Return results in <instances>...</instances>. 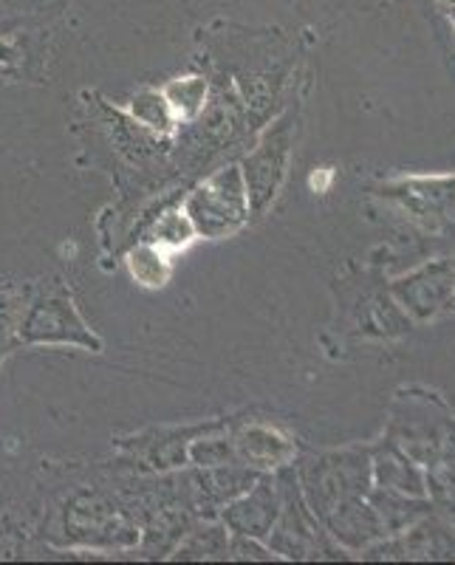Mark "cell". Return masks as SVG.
<instances>
[{
  "mask_svg": "<svg viewBox=\"0 0 455 565\" xmlns=\"http://www.w3.org/2000/svg\"><path fill=\"white\" fill-rule=\"evenodd\" d=\"M139 472L116 456L94 461H40L34 534L68 552L71 563L139 559Z\"/></svg>",
  "mask_w": 455,
  "mask_h": 565,
  "instance_id": "obj_1",
  "label": "cell"
},
{
  "mask_svg": "<svg viewBox=\"0 0 455 565\" xmlns=\"http://www.w3.org/2000/svg\"><path fill=\"white\" fill-rule=\"evenodd\" d=\"M32 348H77L85 353L105 351V340L88 326L74 289L63 275L34 277L32 300L20 328V351H32Z\"/></svg>",
  "mask_w": 455,
  "mask_h": 565,
  "instance_id": "obj_2",
  "label": "cell"
},
{
  "mask_svg": "<svg viewBox=\"0 0 455 565\" xmlns=\"http://www.w3.org/2000/svg\"><path fill=\"white\" fill-rule=\"evenodd\" d=\"M181 210L199 238L226 241L252 224V206L237 161H226L181 195Z\"/></svg>",
  "mask_w": 455,
  "mask_h": 565,
  "instance_id": "obj_3",
  "label": "cell"
},
{
  "mask_svg": "<svg viewBox=\"0 0 455 565\" xmlns=\"http://www.w3.org/2000/svg\"><path fill=\"white\" fill-rule=\"evenodd\" d=\"M297 130V108L272 116V122L263 125L255 134L250 148L237 159V168L244 175L246 195H250L252 221L263 218L281 193L286 173H289L292 145Z\"/></svg>",
  "mask_w": 455,
  "mask_h": 565,
  "instance_id": "obj_4",
  "label": "cell"
},
{
  "mask_svg": "<svg viewBox=\"0 0 455 565\" xmlns=\"http://www.w3.org/2000/svg\"><path fill=\"white\" fill-rule=\"evenodd\" d=\"M219 416L195 418V422H176V424H150L141 430L125 433L110 441V452L136 472H176V469L190 467V444L215 427Z\"/></svg>",
  "mask_w": 455,
  "mask_h": 565,
  "instance_id": "obj_5",
  "label": "cell"
},
{
  "mask_svg": "<svg viewBox=\"0 0 455 565\" xmlns=\"http://www.w3.org/2000/svg\"><path fill=\"white\" fill-rule=\"evenodd\" d=\"M226 433L232 438L237 461L257 472H281L295 458V438L266 418H255L250 413H230Z\"/></svg>",
  "mask_w": 455,
  "mask_h": 565,
  "instance_id": "obj_6",
  "label": "cell"
},
{
  "mask_svg": "<svg viewBox=\"0 0 455 565\" xmlns=\"http://www.w3.org/2000/svg\"><path fill=\"white\" fill-rule=\"evenodd\" d=\"M283 509V494L277 487V478L272 472H263L246 492H241L235 501L221 509L219 521L230 529L232 534H244L266 543V537L275 529Z\"/></svg>",
  "mask_w": 455,
  "mask_h": 565,
  "instance_id": "obj_7",
  "label": "cell"
},
{
  "mask_svg": "<svg viewBox=\"0 0 455 565\" xmlns=\"http://www.w3.org/2000/svg\"><path fill=\"white\" fill-rule=\"evenodd\" d=\"M263 472L241 461L219 463V467H190V487H193L195 512L201 518H219L221 509L237 494L246 492Z\"/></svg>",
  "mask_w": 455,
  "mask_h": 565,
  "instance_id": "obj_8",
  "label": "cell"
},
{
  "mask_svg": "<svg viewBox=\"0 0 455 565\" xmlns=\"http://www.w3.org/2000/svg\"><path fill=\"white\" fill-rule=\"evenodd\" d=\"M34 291V277H0V367L20 353V328Z\"/></svg>",
  "mask_w": 455,
  "mask_h": 565,
  "instance_id": "obj_9",
  "label": "cell"
},
{
  "mask_svg": "<svg viewBox=\"0 0 455 565\" xmlns=\"http://www.w3.org/2000/svg\"><path fill=\"white\" fill-rule=\"evenodd\" d=\"M173 563H230V529L219 518H207L184 534L170 554Z\"/></svg>",
  "mask_w": 455,
  "mask_h": 565,
  "instance_id": "obj_10",
  "label": "cell"
},
{
  "mask_svg": "<svg viewBox=\"0 0 455 565\" xmlns=\"http://www.w3.org/2000/svg\"><path fill=\"white\" fill-rule=\"evenodd\" d=\"M136 241H148V244L176 255V252H184L187 246H193L199 241V232H195L193 221L187 218V212L181 210V201H176V204H167L159 212H154L145 221Z\"/></svg>",
  "mask_w": 455,
  "mask_h": 565,
  "instance_id": "obj_11",
  "label": "cell"
},
{
  "mask_svg": "<svg viewBox=\"0 0 455 565\" xmlns=\"http://www.w3.org/2000/svg\"><path fill=\"white\" fill-rule=\"evenodd\" d=\"M128 114L134 116L141 128H148L150 134L161 136V139H176L181 128L179 116L167 103L161 85H139L128 97Z\"/></svg>",
  "mask_w": 455,
  "mask_h": 565,
  "instance_id": "obj_12",
  "label": "cell"
},
{
  "mask_svg": "<svg viewBox=\"0 0 455 565\" xmlns=\"http://www.w3.org/2000/svg\"><path fill=\"white\" fill-rule=\"evenodd\" d=\"M43 85L45 79L43 57L23 40L0 34V85Z\"/></svg>",
  "mask_w": 455,
  "mask_h": 565,
  "instance_id": "obj_13",
  "label": "cell"
},
{
  "mask_svg": "<svg viewBox=\"0 0 455 565\" xmlns=\"http://www.w3.org/2000/svg\"><path fill=\"white\" fill-rule=\"evenodd\" d=\"M161 90H165L170 108H173L176 116H179V122L187 125V122H193L195 116L204 110L207 97H210V77H207L204 71L193 65L187 74L167 79V83L161 85Z\"/></svg>",
  "mask_w": 455,
  "mask_h": 565,
  "instance_id": "obj_14",
  "label": "cell"
},
{
  "mask_svg": "<svg viewBox=\"0 0 455 565\" xmlns=\"http://www.w3.org/2000/svg\"><path fill=\"white\" fill-rule=\"evenodd\" d=\"M123 260L128 266L130 277L145 289H165L170 277H173V264H170V252L148 244V241H136L123 252Z\"/></svg>",
  "mask_w": 455,
  "mask_h": 565,
  "instance_id": "obj_15",
  "label": "cell"
},
{
  "mask_svg": "<svg viewBox=\"0 0 455 565\" xmlns=\"http://www.w3.org/2000/svg\"><path fill=\"white\" fill-rule=\"evenodd\" d=\"M277 554L272 552L263 540L244 537V534L230 532V563H257V559H275Z\"/></svg>",
  "mask_w": 455,
  "mask_h": 565,
  "instance_id": "obj_16",
  "label": "cell"
}]
</instances>
